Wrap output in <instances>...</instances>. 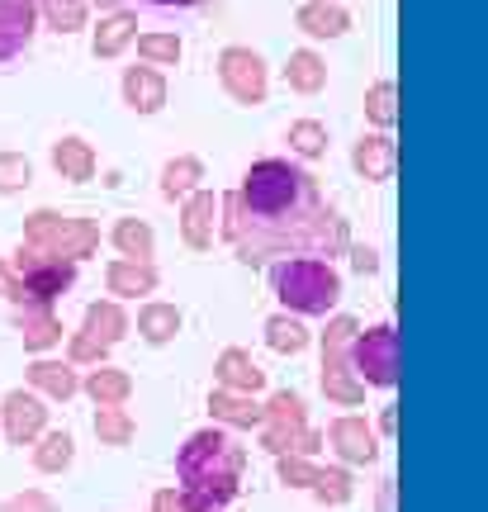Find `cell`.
<instances>
[{
    "instance_id": "6da1fadb",
    "label": "cell",
    "mask_w": 488,
    "mask_h": 512,
    "mask_svg": "<svg viewBox=\"0 0 488 512\" xmlns=\"http://www.w3.org/2000/svg\"><path fill=\"white\" fill-rule=\"evenodd\" d=\"M223 214V238L252 266L285 252H346V223L327 209L318 181L280 157L256 162L223 200Z\"/></svg>"
},
{
    "instance_id": "7a4b0ae2",
    "label": "cell",
    "mask_w": 488,
    "mask_h": 512,
    "mask_svg": "<svg viewBox=\"0 0 488 512\" xmlns=\"http://www.w3.org/2000/svg\"><path fill=\"white\" fill-rule=\"evenodd\" d=\"M242 470H247V451L237 446L228 432L204 427L181 446L176 456V475H181V494L195 498L199 508H223L233 503L242 489Z\"/></svg>"
},
{
    "instance_id": "3957f363",
    "label": "cell",
    "mask_w": 488,
    "mask_h": 512,
    "mask_svg": "<svg viewBox=\"0 0 488 512\" xmlns=\"http://www.w3.org/2000/svg\"><path fill=\"white\" fill-rule=\"evenodd\" d=\"M271 290L290 313L327 318V309L342 299V275L332 271L323 256H294V261H280L271 271Z\"/></svg>"
},
{
    "instance_id": "277c9868",
    "label": "cell",
    "mask_w": 488,
    "mask_h": 512,
    "mask_svg": "<svg viewBox=\"0 0 488 512\" xmlns=\"http://www.w3.org/2000/svg\"><path fill=\"white\" fill-rule=\"evenodd\" d=\"M24 242L48 256H62V261H81L100 247V228L91 219H67L57 209H38L24 219Z\"/></svg>"
},
{
    "instance_id": "5b68a950",
    "label": "cell",
    "mask_w": 488,
    "mask_h": 512,
    "mask_svg": "<svg viewBox=\"0 0 488 512\" xmlns=\"http://www.w3.org/2000/svg\"><path fill=\"white\" fill-rule=\"evenodd\" d=\"M10 271H15L19 285H24V304H53L62 290H72V280H76L72 261L38 252V247H29V242L19 247V256H15V266H10Z\"/></svg>"
},
{
    "instance_id": "8992f818",
    "label": "cell",
    "mask_w": 488,
    "mask_h": 512,
    "mask_svg": "<svg viewBox=\"0 0 488 512\" xmlns=\"http://www.w3.org/2000/svg\"><path fill=\"white\" fill-rule=\"evenodd\" d=\"M351 370H356L361 384L394 389L398 384V332H394V323L361 328V337L351 342Z\"/></svg>"
},
{
    "instance_id": "52a82bcc",
    "label": "cell",
    "mask_w": 488,
    "mask_h": 512,
    "mask_svg": "<svg viewBox=\"0 0 488 512\" xmlns=\"http://www.w3.org/2000/svg\"><path fill=\"white\" fill-rule=\"evenodd\" d=\"M304 432H308L304 399H299V394H290V389L271 394V403H266V422H261V446H266L271 456H294Z\"/></svg>"
},
{
    "instance_id": "ba28073f",
    "label": "cell",
    "mask_w": 488,
    "mask_h": 512,
    "mask_svg": "<svg viewBox=\"0 0 488 512\" xmlns=\"http://www.w3.org/2000/svg\"><path fill=\"white\" fill-rule=\"evenodd\" d=\"M218 81H223V91L233 95L237 105H261V100H266V86H271L261 53L237 48V43L218 53Z\"/></svg>"
},
{
    "instance_id": "9c48e42d",
    "label": "cell",
    "mask_w": 488,
    "mask_h": 512,
    "mask_svg": "<svg viewBox=\"0 0 488 512\" xmlns=\"http://www.w3.org/2000/svg\"><path fill=\"white\" fill-rule=\"evenodd\" d=\"M0 418H5V437L15 441V446H29L34 437H43L48 408H43L34 394H24V389H10V394H5V403H0Z\"/></svg>"
},
{
    "instance_id": "30bf717a",
    "label": "cell",
    "mask_w": 488,
    "mask_h": 512,
    "mask_svg": "<svg viewBox=\"0 0 488 512\" xmlns=\"http://www.w3.org/2000/svg\"><path fill=\"white\" fill-rule=\"evenodd\" d=\"M327 441H332V451L346 465H370V460L380 456V437H375V427L365 418H337L327 427Z\"/></svg>"
},
{
    "instance_id": "8fae6325",
    "label": "cell",
    "mask_w": 488,
    "mask_h": 512,
    "mask_svg": "<svg viewBox=\"0 0 488 512\" xmlns=\"http://www.w3.org/2000/svg\"><path fill=\"white\" fill-rule=\"evenodd\" d=\"M351 166L361 171L365 181H394V166H398V143L389 138V133H365L361 143L351 147Z\"/></svg>"
},
{
    "instance_id": "7c38bea8",
    "label": "cell",
    "mask_w": 488,
    "mask_h": 512,
    "mask_svg": "<svg viewBox=\"0 0 488 512\" xmlns=\"http://www.w3.org/2000/svg\"><path fill=\"white\" fill-rule=\"evenodd\" d=\"M34 19H38L34 0H0V62L24 53V43L34 38Z\"/></svg>"
},
{
    "instance_id": "4fadbf2b",
    "label": "cell",
    "mask_w": 488,
    "mask_h": 512,
    "mask_svg": "<svg viewBox=\"0 0 488 512\" xmlns=\"http://www.w3.org/2000/svg\"><path fill=\"white\" fill-rule=\"evenodd\" d=\"M294 24H299V34L308 38H342L351 29V15H346L337 0H304L299 10H294Z\"/></svg>"
},
{
    "instance_id": "5bb4252c",
    "label": "cell",
    "mask_w": 488,
    "mask_h": 512,
    "mask_svg": "<svg viewBox=\"0 0 488 512\" xmlns=\"http://www.w3.org/2000/svg\"><path fill=\"white\" fill-rule=\"evenodd\" d=\"M218 209H223V204H218L209 190H195V195L185 200L181 233H185V242H190L195 252H209V247H214V219H218Z\"/></svg>"
},
{
    "instance_id": "9a60e30c",
    "label": "cell",
    "mask_w": 488,
    "mask_h": 512,
    "mask_svg": "<svg viewBox=\"0 0 488 512\" xmlns=\"http://www.w3.org/2000/svg\"><path fill=\"white\" fill-rule=\"evenodd\" d=\"M124 100H128V110L157 114L166 105L162 72H157V67H128V72H124Z\"/></svg>"
},
{
    "instance_id": "2e32d148",
    "label": "cell",
    "mask_w": 488,
    "mask_h": 512,
    "mask_svg": "<svg viewBox=\"0 0 488 512\" xmlns=\"http://www.w3.org/2000/svg\"><path fill=\"white\" fill-rule=\"evenodd\" d=\"M323 394L332 403H342V408H356V403L365 399V384L356 380V370H351V351L323 356Z\"/></svg>"
},
{
    "instance_id": "e0dca14e",
    "label": "cell",
    "mask_w": 488,
    "mask_h": 512,
    "mask_svg": "<svg viewBox=\"0 0 488 512\" xmlns=\"http://www.w3.org/2000/svg\"><path fill=\"white\" fill-rule=\"evenodd\" d=\"M214 370H218V384H223V389H233V394H256V389L266 384V370L256 366V361L242 347H228V351H223Z\"/></svg>"
},
{
    "instance_id": "ac0fdd59",
    "label": "cell",
    "mask_w": 488,
    "mask_h": 512,
    "mask_svg": "<svg viewBox=\"0 0 488 512\" xmlns=\"http://www.w3.org/2000/svg\"><path fill=\"white\" fill-rule=\"evenodd\" d=\"M209 413H214V422H223V427H261V422H266V408H261L252 394H233V389H214Z\"/></svg>"
},
{
    "instance_id": "d6986e66",
    "label": "cell",
    "mask_w": 488,
    "mask_h": 512,
    "mask_svg": "<svg viewBox=\"0 0 488 512\" xmlns=\"http://www.w3.org/2000/svg\"><path fill=\"white\" fill-rule=\"evenodd\" d=\"M19 337H24L29 351L57 347V342H62V323H57L53 304H24V313H19Z\"/></svg>"
},
{
    "instance_id": "ffe728a7",
    "label": "cell",
    "mask_w": 488,
    "mask_h": 512,
    "mask_svg": "<svg viewBox=\"0 0 488 512\" xmlns=\"http://www.w3.org/2000/svg\"><path fill=\"white\" fill-rule=\"evenodd\" d=\"M105 285L109 294H119V299H138V294H152L157 290V271L147 266V261H114L105 271Z\"/></svg>"
},
{
    "instance_id": "44dd1931",
    "label": "cell",
    "mask_w": 488,
    "mask_h": 512,
    "mask_svg": "<svg viewBox=\"0 0 488 512\" xmlns=\"http://www.w3.org/2000/svg\"><path fill=\"white\" fill-rule=\"evenodd\" d=\"M133 38H138V15H133V10H114V15L100 19L91 48H95V57H119Z\"/></svg>"
},
{
    "instance_id": "7402d4cb",
    "label": "cell",
    "mask_w": 488,
    "mask_h": 512,
    "mask_svg": "<svg viewBox=\"0 0 488 512\" xmlns=\"http://www.w3.org/2000/svg\"><path fill=\"white\" fill-rule=\"evenodd\" d=\"M53 166L62 181H91L95 176V147L86 143V138H62V143H53Z\"/></svg>"
},
{
    "instance_id": "603a6c76",
    "label": "cell",
    "mask_w": 488,
    "mask_h": 512,
    "mask_svg": "<svg viewBox=\"0 0 488 512\" xmlns=\"http://www.w3.org/2000/svg\"><path fill=\"white\" fill-rule=\"evenodd\" d=\"M86 337H95L100 347H114V342H124V332H128V313L114 304V299H105V304H91L86 309Z\"/></svg>"
},
{
    "instance_id": "cb8c5ba5",
    "label": "cell",
    "mask_w": 488,
    "mask_h": 512,
    "mask_svg": "<svg viewBox=\"0 0 488 512\" xmlns=\"http://www.w3.org/2000/svg\"><path fill=\"white\" fill-rule=\"evenodd\" d=\"M29 384L43 389L48 399H72L76 389H81V380H76V370L67 361H43V356L29 366Z\"/></svg>"
},
{
    "instance_id": "d4e9b609",
    "label": "cell",
    "mask_w": 488,
    "mask_h": 512,
    "mask_svg": "<svg viewBox=\"0 0 488 512\" xmlns=\"http://www.w3.org/2000/svg\"><path fill=\"white\" fill-rule=\"evenodd\" d=\"M285 81H290V91H299V95H318L327 86V62L313 53V48H299V53H290Z\"/></svg>"
},
{
    "instance_id": "484cf974",
    "label": "cell",
    "mask_w": 488,
    "mask_h": 512,
    "mask_svg": "<svg viewBox=\"0 0 488 512\" xmlns=\"http://www.w3.org/2000/svg\"><path fill=\"white\" fill-rule=\"evenodd\" d=\"M86 394H91L100 408H109V403H124L128 394H133V380H128V370H114V366H100L86 375Z\"/></svg>"
},
{
    "instance_id": "4316f807",
    "label": "cell",
    "mask_w": 488,
    "mask_h": 512,
    "mask_svg": "<svg viewBox=\"0 0 488 512\" xmlns=\"http://www.w3.org/2000/svg\"><path fill=\"white\" fill-rule=\"evenodd\" d=\"M138 332H143L152 347H162V342H171V337L181 332V309H176V304H147V309L138 313Z\"/></svg>"
},
{
    "instance_id": "83f0119b",
    "label": "cell",
    "mask_w": 488,
    "mask_h": 512,
    "mask_svg": "<svg viewBox=\"0 0 488 512\" xmlns=\"http://www.w3.org/2000/svg\"><path fill=\"white\" fill-rule=\"evenodd\" d=\"M266 342H271V351H280V356H299V351L308 347V328L299 318H290V313H275L271 323H266Z\"/></svg>"
},
{
    "instance_id": "f1b7e54d",
    "label": "cell",
    "mask_w": 488,
    "mask_h": 512,
    "mask_svg": "<svg viewBox=\"0 0 488 512\" xmlns=\"http://www.w3.org/2000/svg\"><path fill=\"white\" fill-rule=\"evenodd\" d=\"M114 247H119L128 261H147L152 247H157V238H152V228H147L143 219H119L114 223Z\"/></svg>"
},
{
    "instance_id": "f546056e",
    "label": "cell",
    "mask_w": 488,
    "mask_h": 512,
    "mask_svg": "<svg viewBox=\"0 0 488 512\" xmlns=\"http://www.w3.org/2000/svg\"><path fill=\"white\" fill-rule=\"evenodd\" d=\"M195 181H204V162L199 157H176V162H166L162 171V195L166 200H181L195 190Z\"/></svg>"
},
{
    "instance_id": "4dcf8cb0",
    "label": "cell",
    "mask_w": 488,
    "mask_h": 512,
    "mask_svg": "<svg viewBox=\"0 0 488 512\" xmlns=\"http://www.w3.org/2000/svg\"><path fill=\"white\" fill-rule=\"evenodd\" d=\"M72 456H76V441L67 437V432H48V437L38 441L34 465L43 470V475H62V470L72 465Z\"/></svg>"
},
{
    "instance_id": "1f68e13d",
    "label": "cell",
    "mask_w": 488,
    "mask_h": 512,
    "mask_svg": "<svg viewBox=\"0 0 488 512\" xmlns=\"http://www.w3.org/2000/svg\"><path fill=\"white\" fill-rule=\"evenodd\" d=\"M290 152L294 157H304V162H313V157H323L327 152V128L318 124V119H294L290 124Z\"/></svg>"
},
{
    "instance_id": "d6a6232c",
    "label": "cell",
    "mask_w": 488,
    "mask_h": 512,
    "mask_svg": "<svg viewBox=\"0 0 488 512\" xmlns=\"http://www.w3.org/2000/svg\"><path fill=\"white\" fill-rule=\"evenodd\" d=\"M308 489H313V498H318L323 508H342V503H351V475H346L342 465H332V470L318 465V479H313Z\"/></svg>"
},
{
    "instance_id": "836d02e7",
    "label": "cell",
    "mask_w": 488,
    "mask_h": 512,
    "mask_svg": "<svg viewBox=\"0 0 488 512\" xmlns=\"http://www.w3.org/2000/svg\"><path fill=\"white\" fill-rule=\"evenodd\" d=\"M365 119L375 128H394L398 119V91H394V81H375L370 91H365Z\"/></svg>"
},
{
    "instance_id": "e575fe53",
    "label": "cell",
    "mask_w": 488,
    "mask_h": 512,
    "mask_svg": "<svg viewBox=\"0 0 488 512\" xmlns=\"http://www.w3.org/2000/svg\"><path fill=\"white\" fill-rule=\"evenodd\" d=\"M133 432H138V427H133V418H128L119 403H109V408H100V413H95V437L105 441V446H128V441H133Z\"/></svg>"
},
{
    "instance_id": "d590c367",
    "label": "cell",
    "mask_w": 488,
    "mask_h": 512,
    "mask_svg": "<svg viewBox=\"0 0 488 512\" xmlns=\"http://www.w3.org/2000/svg\"><path fill=\"white\" fill-rule=\"evenodd\" d=\"M38 10L48 15L57 34H76V29H86V0H34Z\"/></svg>"
},
{
    "instance_id": "8d00e7d4",
    "label": "cell",
    "mask_w": 488,
    "mask_h": 512,
    "mask_svg": "<svg viewBox=\"0 0 488 512\" xmlns=\"http://www.w3.org/2000/svg\"><path fill=\"white\" fill-rule=\"evenodd\" d=\"M138 53H143L147 67H176L185 48L176 34H143L138 38Z\"/></svg>"
},
{
    "instance_id": "74e56055",
    "label": "cell",
    "mask_w": 488,
    "mask_h": 512,
    "mask_svg": "<svg viewBox=\"0 0 488 512\" xmlns=\"http://www.w3.org/2000/svg\"><path fill=\"white\" fill-rule=\"evenodd\" d=\"M361 337V323L351 318V313H337V318H327L323 328V356H342V351H351V342Z\"/></svg>"
},
{
    "instance_id": "f35d334b",
    "label": "cell",
    "mask_w": 488,
    "mask_h": 512,
    "mask_svg": "<svg viewBox=\"0 0 488 512\" xmlns=\"http://www.w3.org/2000/svg\"><path fill=\"white\" fill-rule=\"evenodd\" d=\"M29 181H34V166H29V157H19V152H0V195L24 190Z\"/></svg>"
},
{
    "instance_id": "ab89813d",
    "label": "cell",
    "mask_w": 488,
    "mask_h": 512,
    "mask_svg": "<svg viewBox=\"0 0 488 512\" xmlns=\"http://www.w3.org/2000/svg\"><path fill=\"white\" fill-rule=\"evenodd\" d=\"M318 479V465L308 456H280V484H290V489H308Z\"/></svg>"
},
{
    "instance_id": "60d3db41",
    "label": "cell",
    "mask_w": 488,
    "mask_h": 512,
    "mask_svg": "<svg viewBox=\"0 0 488 512\" xmlns=\"http://www.w3.org/2000/svg\"><path fill=\"white\" fill-rule=\"evenodd\" d=\"M0 512H57V503L48 494H38V489H29V494H15L0 503Z\"/></svg>"
},
{
    "instance_id": "b9f144b4",
    "label": "cell",
    "mask_w": 488,
    "mask_h": 512,
    "mask_svg": "<svg viewBox=\"0 0 488 512\" xmlns=\"http://www.w3.org/2000/svg\"><path fill=\"white\" fill-rule=\"evenodd\" d=\"M152 512H209V508H199L195 498H185L181 489H162L152 498Z\"/></svg>"
},
{
    "instance_id": "7bdbcfd3",
    "label": "cell",
    "mask_w": 488,
    "mask_h": 512,
    "mask_svg": "<svg viewBox=\"0 0 488 512\" xmlns=\"http://www.w3.org/2000/svg\"><path fill=\"white\" fill-rule=\"evenodd\" d=\"M105 351L109 347H100L95 337H86V332H76L72 337V361L76 366H86V361H105Z\"/></svg>"
},
{
    "instance_id": "ee69618b",
    "label": "cell",
    "mask_w": 488,
    "mask_h": 512,
    "mask_svg": "<svg viewBox=\"0 0 488 512\" xmlns=\"http://www.w3.org/2000/svg\"><path fill=\"white\" fill-rule=\"evenodd\" d=\"M351 271L375 275L380 271V252H375V247H351Z\"/></svg>"
},
{
    "instance_id": "f6af8a7d",
    "label": "cell",
    "mask_w": 488,
    "mask_h": 512,
    "mask_svg": "<svg viewBox=\"0 0 488 512\" xmlns=\"http://www.w3.org/2000/svg\"><path fill=\"white\" fill-rule=\"evenodd\" d=\"M0 299H15V304H24V285H19V275L0 261Z\"/></svg>"
},
{
    "instance_id": "bcb514c9",
    "label": "cell",
    "mask_w": 488,
    "mask_h": 512,
    "mask_svg": "<svg viewBox=\"0 0 488 512\" xmlns=\"http://www.w3.org/2000/svg\"><path fill=\"white\" fill-rule=\"evenodd\" d=\"M394 427H398V413H394V403H389V408L380 413V432L384 437H394Z\"/></svg>"
},
{
    "instance_id": "7dc6e473",
    "label": "cell",
    "mask_w": 488,
    "mask_h": 512,
    "mask_svg": "<svg viewBox=\"0 0 488 512\" xmlns=\"http://www.w3.org/2000/svg\"><path fill=\"white\" fill-rule=\"evenodd\" d=\"M380 512H394V479L380 484Z\"/></svg>"
},
{
    "instance_id": "c3c4849f",
    "label": "cell",
    "mask_w": 488,
    "mask_h": 512,
    "mask_svg": "<svg viewBox=\"0 0 488 512\" xmlns=\"http://www.w3.org/2000/svg\"><path fill=\"white\" fill-rule=\"evenodd\" d=\"M147 5H162V10H190V5H204V0H147Z\"/></svg>"
},
{
    "instance_id": "681fc988",
    "label": "cell",
    "mask_w": 488,
    "mask_h": 512,
    "mask_svg": "<svg viewBox=\"0 0 488 512\" xmlns=\"http://www.w3.org/2000/svg\"><path fill=\"white\" fill-rule=\"evenodd\" d=\"M209 512H223V508H209Z\"/></svg>"
}]
</instances>
